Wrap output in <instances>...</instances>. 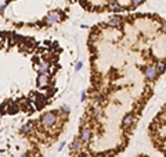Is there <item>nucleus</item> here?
Returning a JSON list of instances; mask_svg holds the SVG:
<instances>
[{"label": "nucleus", "instance_id": "7ed1b4c3", "mask_svg": "<svg viewBox=\"0 0 166 157\" xmlns=\"http://www.w3.org/2000/svg\"><path fill=\"white\" fill-rule=\"evenodd\" d=\"M136 157H150V156H147V154H137Z\"/></svg>", "mask_w": 166, "mask_h": 157}, {"label": "nucleus", "instance_id": "f03ea898", "mask_svg": "<svg viewBox=\"0 0 166 157\" xmlns=\"http://www.w3.org/2000/svg\"><path fill=\"white\" fill-rule=\"evenodd\" d=\"M148 136L152 146L166 157V103L148 125Z\"/></svg>", "mask_w": 166, "mask_h": 157}, {"label": "nucleus", "instance_id": "f257e3e1", "mask_svg": "<svg viewBox=\"0 0 166 157\" xmlns=\"http://www.w3.org/2000/svg\"><path fill=\"white\" fill-rule=\"evenodd\" d=\"M89 49L91 79L79 129L91 141L79 157H114L127 147L166 72V20L114 15L91 28Z\"/></svg>", "mask_w": 166, "mask_h": 157}]
</instances>
